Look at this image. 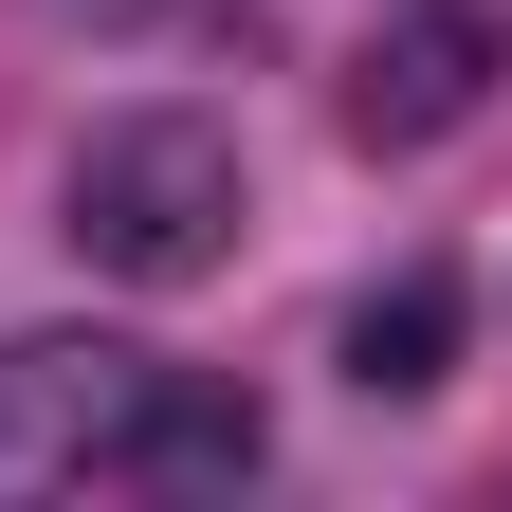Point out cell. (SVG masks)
Masks as SVG:
<instances>
[{
    "label": "cell",
    "instance_id": "6da1fadb",
    "mask_svg": "<svg viewBox=\"0 0 512 512\" xmlns=\"http://www.w3.org/2000/svg\"><path fill=\"white\" fill-rule=\"evenodd\" d=\"M238 220H256V165H238L220 110H110L74 147V183H55V238L128 293H202L238 256Z\"/></svg>",
    "mask_w": 512,
    "mask_h": 512
},
{
    "label": "cell",
    "instance_id": "7a4b0ae2",
    "mask_svg": "<svg viewBox=\"0 0 512 512\" xmlns=\"http://www.w3.org/2000/svg\"><path fill=\"white\" fill-rule=\"evenodd\" d=\"M147 384H165V348H128V330H19V348H0V494H92V476H128Z\"/></svg>",
    "mask_w": 512,
    "mask_h": 512
},
{
    "label": "cell",
    "instance_id": "3957f363",
    "mask_svg": "<svg viewBox=\"0 0 512 512\" xmlns=\"http://www.w3.org/2000/svg\"><path fill=\"white\" fill-rule=\"evenodd\" d=\"M476 92H494V37L458 19V0H403V19L348 55V147H439Z\"/></svg>",
    "mask_w": 512,
    "mask_h": 512
},
{
    "label": "cell",
    "instance_id": "277c9868",
    "mask_svg": "<svg viewBox=\"0 0 512 512\" xmlns=\"http://www.w3.org/2000/svg\"><path fill=\"white\" fill-rule=\"evenodd\" d=\"M256 458H275V421H256L238 384H202V366L147 384V439H128V476H147V494H238Z\"/></svg>",
    "mask_w": 512,
    "mask_h": 512
},
{
    "label": "cell",
    "instance_id": "5b68a950",
    "mask_svg": "<svg viewBox=\"0 0 512 512\" xmlns=\"http://www.w3.org/2000/svg\"><path fill=\"white\" fill-rule=\"evenodd\" d=\"M439 348H458V293H439V275H384V293L348 311V384H366V403H421Z\"/></svg>",
    "mask_w": 512,
    "mask_h": 512
},
{
    "label": "cell",
    "instance_id": "8992f818",
    "mask_svg": "<svg viewBox=\"0 0 512 512\" xmlns=\"http://www.w3.org/2000/svg\"><path fill=\"white\" fill-rule=\"evenodd\" d=\"M37 19H147V0H37Z\"/></svg>",
    "mask_w": 512,
    "mask_h": 512
}]
</instances>
